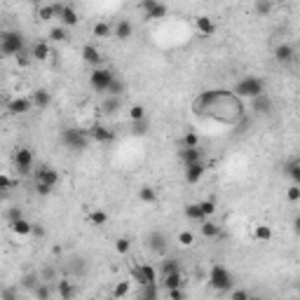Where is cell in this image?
I'll return each mask as SVG.
<instances>
[{"mask_svg":"<svg viewBox=\"0 0 300 300\" xmlns=\"http://www.w3.org/2000/svg\"><path fill=\"white\" fill-rule=\"evenodd\" d=\"M113 33H115L117 40H129L131 33H134V26H131V21H127V19H120V21L113 26Z\"/></svg>","mask_w":300,"mask_h":300,"instance_id":"cell-17","label":"cell"},{"mask_svg":"<svg viewBox=\"0 0 300 300\" xmlns=\"http://www.w3.org/2000/svg\"><path fill=\"white\" fill-rule=\"evenodd\" d=\"M129 289H131L129 282H117L115 289H113V293H110V298H113V300H122V298H127Z\"/></svg>","mask_w":300,"mask_h":300,"instance_id":"cell-34","label":"cell"},{"mask_svg":"<svg viewBox=\"0 0 300 300\" xmlns=\"http://www.w3.org/2000/svg\"><path fill=\"white\" fill-rule=\"evenodd\" d=\"M0 300H19V296H16L14 289H2V293H0Z\"/></svg>","mask_w":300,"mask_h":300,"instance_id":"cell-53","label":"cell"},{"mask_svg":"<svg viewBox=\"0 0 300 300\" xmlns=\"http://www.w3.org/2000/svg\"><path fill=\"white\" fill-rule=\"evenodd\" d=\"M197 207H200V211H202V216H204V218H211V216L216 214V204L211 200H202V202H197Z\"/></svg>","mask_w":300,"mask_h":300,"instance_id":"cell-38","label":"cell"},{"mask_svg":"<svg viewBox=\"0 0 300 300\" xmlns=\"http://www.w3.org/2000/svg\"><path fill=\"white\" fill-rule=\"evenodd\" d=\"M209 286L214 289V291H232L235 289V277H232V272L225 265L221 263H214L211 268H209Z\"/></svg>","mask_w":300,"mask_h":300,"instance_id":"cell-1","label":"cell"},{"mask_svg":"<svg viewBox=\"0 0 300 300\" xmlns=\"http://www.w3.org/2000/svg\"><path fill=\"white\" fill-rule=\"evenodd\" d=\"M87 136H89V141H96V143H110V141H115V131H110L106 124L94 122L87 129Z\"/></svg>","mask_w":300,"mask_h":300,"instance_id":"cell-7","label":"cell"},{"mask_svg":"<svg viewBox=\"0 0 300 300\" xmlns=\"http://www.w3.org/2000/svg\"><path fill=\"white\" fill-rule=\"evenodd\" d=\"M14 181H12V178L9 176H5V174H0V193H5V190H12V188H14Z\"/></svg>","mask_w":300,"mask_h":300,"instance_id":"cell-48","label":"cell"},{"mask_svg":"<svg viewBox=\"0 0 300 300\" xmlns=\"http://www.w3.org/2000/svg\"><path fill=\"white\" fill-rule=\"evenodd\" d=\"M148 247H150V251L162 254V251L167 249V237H164V232H150V235H148Z\"/></svg>","mask_w":300,"mask_h":300,"instance_id":"cell-18","label":"cell"},{"mask_svg":"<svg viewBox=\"0 0 300 300\" xmlns=\"http://www.w3.org/2000/svg\"><path fill=\"white\" fill-rule=\"evenodd\" d=\"M254 7H256V12H258V14H268L270 9H272V2H256Z\"/></svg>","mask_w":300,"mask_h":300,"instance_id":"cell-56","label":"cell"},{"mask_svg":"<svg viewBox=\"0 0 300 300\" xmlns=\"http://www.w3.org/2000/svg\"><path fill=\"white\" fill-rule=\"evenodd\" d=\"M59 21H61L63 28L77 26V21H80V16H77L75 7H73V5H63V12H61V16H59Z\"/></svg>","mask_w":300,"mask_h":300,"instance_id":"cell-16","label":"cell"},{"mask_svg":"<svg viewBox=\"0 0 300 300\" xmlns=\"http://www.w3.org/2000/svg\"><path fill=\"white\" fill-rule=\"evenodd\" d=\"M162 284L167 291H174V289H183V275L181 272H174V275H167L162 277Z\"/></svg>","mask_w":300,"mask_h":300,"instance_id":"cell-22","label":"cell"},{"mask_svg":"<svg viewBox=\"0 0 300 300\" xmlns=\"http://www.w3.org/2000/svg\"><path fill=\"white\" fill-rule=\"evenodd\" d=\"M31 235L33 237H45V228H42V225H38V223H33V230H31Z\"/></svg>","mask_w":300,"mask_h":300,"instance_id":"cell-58","label":"cell"},{"mask_svg":"<svg viewBox=\"0 0 300 300\" xmlns=\"http://www.w3.org/2000/svg\"><path fill=\"white\" fill-rule=\"evenodd\" d=\"M33 108L31 99H23V96H16V99H12L7 103V113L9 115H26L28 110Z\"/></svg>","mask_w":300,"mask_h":300,"instance_id":"cell-12","label":"cell"},{"mask_svg":"<svg viewBox=\"0 0 300 300\" xmlns=\"http://www.w3.org/2000/svg\"><path fill=\"white\" fill-rule=\"evenodd\" d=\"M254 239L256 242H270V239H272V228H270V225H256Z\"/></svg>","mask_w":300,"mask_h":300,"instance_id":"cell-31","label":"cell"},{"mask_svg":"<svg viewBox=\"0 0 300 300\" xmlns=\"http://www.w3.org/2000/svg\"><path fill=\"white\" fill-rule=\"evenodd\" d=\"M31 59H33V56H31V54H28V52H26V49H23V52H19V54H16V61L21 63V66H28V63H31Z\"/></svg>","mask_w":300,"mask_h":300,"instance_id":"cell-55","label":"cell"},{"mask_svg":"<svg viewBox=\"0 0 300 300\" xmlns=\"http://www.w3.org/2000/svg\"><path fill=\"white\" fill-rule=\"evenodd\" d=\"M249 300H263V298H261V296H251V298H249Z\"/></svg>","mask_w":300,"mask_h":300,"instance_id":"cell-59","label":"cell"},{"mask_svg":"<svg viewBox=\"0 0 300 300\" xmlns=\"http://www.w3.org/2000/svg\"><path fill=\"white\" fill-rule=\"evenodd\" d=\"M129 120H131V122H141V120H146V108H143V106H131Z\"/></svg>","mask_w":300,"mask_h":300,"instance_id":"cell-42","label":"cell"},{"mask_svg":"<svg viewBox=\"0 0 300 300\" xmlns=\"http://www.w3.org/2000/svg\"><path fill=\"white\" fill-rule=\"evenodd\" d=\"M61 143L73 153H82L87 146H89V136H87V129H80V127H66L61 129Z\"/></svg>","mask_w":300,"mask_h":300,"instance_id":"cell-3","label":"cell"},{"mask_svg":"<svg viewBox=\"0 0 300 300\" xmlns=\"http://www.w3.org/2000/svg\"><path fill=\"white\" fill-rule=\"evenodd\" d=\"M251 298V293L247 291V289H235V291L230 293V300H249Z\"/></svg>","mask_w":300,"mask_h":300,"instance_id":"cell-51","label":"cell"},{"mask_svg":"<svg viewBox=\"0 0 300 300\" xmlns=\"http://www.w3.org/2000/svg\"><path fill=\"white\" fill-rule=\"evenodd\" d=\"M115 251L120 256H127L131 251V242L127 237H120V239H115Z\"/></svg>","mask_w":300,"mask_h":300,"instance_id":"cell-41","label":"cell"},{"mask_svg":"<svg viewBox=\"0 0 300 300\" xmlns=\"http://www.w3.org/2000/svg\"><path fill=\"white\" fill-rule=\"evenodd\" d=\"M275 59H277L279 63H293L296 61V49H293V45L282 42V45L275 49Z\"/></svg>","mask_w":300,"mask_h":300,"instance_id":"cell-14","label":"cell"},{"mask_svg":"<svg viewBox=\"0 0 300 300\" xmlns=\"http://www.w3.org/2000/svg\"><path fill=\"white\" fill-rule=\"evenodd\" d=\"M181 162L185 167L188 164H195V162H204V150L202 148H181Z\"/></svg>","mask_w":300,"mask_h":300,"instance_id":"cell-13","label":"cell"},{"mask_svg":"<svg viewBox=\"0 0 300 300\" xmlns=\"http://www.w3.org/2000/svg\"><path fill=\"white\" fill-rule=\"evenodd\" d=\"M148 129H150L148 117H146V120H141V122H131V134H134V136H146Z\"/></svg>","mask_w":300,"mask_h":300,"instance_id":"cell-39","label":"cell"},{"mask_svg":"<svg viewBox=\"0 0 300 300\" xmlns=\"http://www.w3.org/2000/svg\"><path fill=\"white\" fill-rule=\"evenodd\" d=\"M89 223L96 225V228H103V225L108 223V214L101 211V209H94L92 214H89Z\"/></svg>","mask_w":300,"mask_h":300,"instance_id":"cell-35","label":"cell"},{"mask_svg":"<svg viewBox=\"0 0 300 300\" xmlns=\"http://www.w3.org/2000/svg\"><path fill=\"white\" fill-rule=\"evenodd\" d=\"M21 284L26 286V289H31V291H33V289H35V286L40 284V277H38V275H26Z\"/></svg>","mask_w":300,"mask_h":300,"instance_id":"cell-49","label":"cell"},{"mask_svg":"<svg viewBox=\"0 0 300 300\" xmlns=\"http://www.w3.org/2000/svg\"><path fill=\"white\" fill-rule=\"evenodd\" d=\"M33 178H35V183L49 185V188L59 185V171L54 169V167H49V164H40L38 169H35V174H33Z\"/></svg>","mask_w":300,"mask_h":300,"instance_id":"cell-6","label":"cell"},{"mask_svg":"<svg viewBox=\"0 0 300 300\" xmlns=\"http://www.w3.org/2000/svg\"><path fill=\"white\" fill-rule=\"evenodd\" d=\"M284 174L286 176H291L293 185H298L300 183V160L298 157H291V160L284 164Z\"/></svg>","mask_w":300,"mask_h":300,"instance_id":"cell-21","label":"cell"},{"mask_svg":"<svg viewBox=\"0 0 300 300\" xmlns=\"http://www.w3.org/2000/svg\"><path fill=\"white\" fill-rule=\"evenodd\" d=\"M174 272H181V263H178L176 258H167V261H162V265H160V275H162V277L174 275Z\"/></svg>","mask_w":300,"mask_h":300,"instance_id":"cell-25","label":"cell"},{"mask_svg":"<svg viewBox=\"0 0 300 300\" xmlns=\"http://www.w3.org/2000/svg\"><path fill=\"white\" fill-rule=\"evenodd\" d=\"M124 89H127V85H124V80L120 75H115V80H113V85H110V89H108V96H115V99H120L124 94Z\"/></svg>","mask_w":300,"mask_h":300,"instance_id":"cell-32","label":"cell"},{"mask_svg":"<svg viewBox=\"0 0 300 300\" xmlns=\"http://www.w3.org/2000/svg\"><path fill=\"white\" fill-rule=\"evenodd\" d=\"M286 197H289V202H293V204H296V202L300 200V188H298V185H291V188L286 190Z\"/></svg>","mask_w":300,"mask_h":300,"instance_id":"cell-52","label":"cell"},{"mask_svg":"<svg viewBox=\"0 0 300 300\" xmlns=\"http://www.w3.org/2000/svg\"><path fill=\"white\" fill-rule=\"evenodd\" d=\"M9 230L14 232V235H19V237H28L33 230V223L28 221V218H19V221H14V223H9Z\"/></svg>","mask_w":300,"mask_h":300,"instance_id":"cell-20","label":"cell"},{"mask_svg":"<svg viewBox=\"0 0 300 300\" xmlns=\"http://www.w3.org/2000/svg\"><path fill=\"white\" fill-rule=\"evenodd\" d=\"M178 244H181V247H193V244H195V235L190 230L178 232Z\"/></svg>","mask_w":300,"mask_h":300,"instance_id":"cell-44","label":"cell"},{"mask_svg":"<svg viewBox=\"0 0 300 300\" xmlns=\"http://www.w3.org/2000/svg\"><path fill=\"white\" fill-rule=\"evenodd\" d=\"M141 9L146 12V19H164L167 16V5L164 2H157V0H146L141 2Z\"/></svg>","mask_w":300,"mask_h":300,"instance_id":"cell-9","label":"cell"},{"mask_svg":"<svg viewBox=\"0 0 300 300\" xmlns=\"http://www.w3.org/2000/svg\"><path fill=\"white\" fill-rule=\"evenodd\" d=\"M204 174H207V162H195V164L185 167V181L188 183H200Z\"/></svg>","mask_w":300,"mask_h":300,"instance_id":"cell-10","label":"cell"},{"mask_svg":"<svg viewBox=\"0 0 300 300\" xmlns=\"http://www.w3.org/2000/svg\"><path fill=\"white\" fill-rule=\"evenodd\" d=\"M33 153L31 148H16L14 150V167L19 169V174H28L33 169Z\"/></svg>","mask_w":300,"mask_h":300,"instance_id":"cell-8","label":"cell"},{"mask_svg":"<svg viewBox=\"0 0 300 300\" xmlns=\"http://www.w3.org/2000/svg\"><path fill=\"white\" fill-rule=\"evenodd\" d=\"M33 296H35L38 300H49V298H52V289H49L47 282H40V284L33 289Z\"/></svg>","mask_w":300,"mask_h":300,"instance_id":"cell-36","label":"cell"},{"mask_svg":"<svg viewBox=\"0 0 300 300\" xmlns=\"http://www.w3.org/2000/svg\"><path fill=\"white\" fill-rule=\"evenodd\" d=\"M265 94V80L256 75H247L242 77L237 85H235V96H242V99H258Z\"/></svg>","mask_w":300,"mask_h":300,"instance_id":"cell-2","label":"cell"},{"mask_svg":"<svg viewBox=\"0 0 300 300\" xmlns=\"http://www.w3.org/2000/svg\"><path fill=\"white\" fill-rule=\"evenodd\" d=\"M49 101H52V96H49L47 89H35L33 96H31V103L35 108H47V106H49Z\"/></svg>","mask_w":300,"mask_h":300,"instance_id":"cell-24","label":"cell"},{"mask_svg":"<svg viewBox=\"0 0 300 300\" xmlns=\"http://www.w3.org/2000/svg\"><path fill=\"white\" fill-rule=\"evenodd\" d=\"M254 108L258 110V113H272V101H270L268 94H263V96H258V99H254Z\"/></svg>","mask_w":300,"mask_h":300,"instance_id":"cell-29","label":"cell"},{"mask_svg":"<svg viewBox=\"0 0 300 300\" xmlns=\"http://www.w3.org/2000/svg\"><path fill=\"white\" fill-rule=\"evenodd\" d=\"M120 106H122V103H120V99H115V96H108V99L101 103V110H103L106 115H113V113H117V110H120Z\"/></svg>","mask_w":300,"mask_h":300,"instance_id":"cell-33","label":"cell"},{"mask_svg":"<svg viewBox=\"0 0 300 300\" xmlns=\"http://www.w3.org/2000/svg\"><path fill=\"white\" fill-rule=\"evenodd\" d=\"M49 38L54 42H63V40H68V31L63 28V26H54L52 31H49Z\"/></svg>","mask_w":300,"mask_h":300,"instance_id":"cell-40","label":"cell"},{"mask_svg":"<svg viewBox=\"0 0 300 300\" xmlns=\"http://www.w3.org/2000/svg\"><path fill=\"white\" fill-rule=\"evenodd\" d=\"M167 296H169V300H185L183 289H174V291H167Z\"/></svg>","mask_w":300,"mask_h":300,"instance_id":"cell-57","label":"cell"},{"mask_svg":"<svg viewBox=\"0 0 300 300\" xmlns=\"http://www.w3.org/2000/svg\"><path fill=\"white\" fill-rule=\"evenodd\" d=\"M31 56L33 59H38V61H45V59H49V42H45V40H40V42H35L31 49Z\"/></svg>","mask_w":300,"mask_h":300,"instance_id":"cell-23","label":"cell"},{"mask_svg":"<svg viewBox=\"0 0 300 300\" xmlns=\"http://www.w3.org/2000/svg\"><path fill=\"white\" fill-rule=\"evenodd\" d=\"M113 33V26L106 21H96L94 23V38H108Z\"/></svg>","mask_w":300,"mask_h":300,"instance_id":"cell-37","label":"cell"},{"mask_svg":"<svg viewBox=\"0 0 300 300\" xmlns=\"http://www.w3.org/2000/svg\"><path fill=\"white\" fill-rule=\"evenodd\" d=\"M143 293H141V300H157V284H148L141 286Z\"/></svg>","mask_w":300,"mask_h":300,"instance_id":"cell-43","label":"cell"},{"mask_svg":"<svg viewBox=\"0 0 300 300\" xmlns=\"http://www.w3.org/2000/svg\"><path fill=\"white\" fill-rule=\"evenodd\" d=\"M195 26H197V31L202 33V35H214L216 33V23H214V19L211 16H197L195 19Z\"/></svg>","mask_w":300,"mask_h":300,"instance_id":"cell-19","label":"cell"},{"mask_svg":"<svg viewBox=\"0 0 300 300\" xmlns=\"http://www.w3.org/2000/svg\"><path fill=\"white\" fill-rule=\"evenodd\" d=\"M19 218H23V211L19 207H12L7 209V223H14V221H19Z\"/></svg>","mask_w":300,"mask_h":300,"instance_id":"cell-50","label":"cell"},{"mask_svg":"<svg viewBox=\"0 0 300 300\" xmlns=\"http://www.w3.org/2000/svg\"><path fill=\"white\" fill-rule=\"evenodd\" d=\"M139 200L143 202V204H155V202H157V190L150 188V185H143L139 190Z\"/></svg>","mask_w":300,"mask_h":300,"instance_id":"cell-27","label":"cell"},{"mask_svg":"<svg viewBox=\"0 0 300 300\" xmlns=\"http://www.w3.org/2000/svg\"><path fill=\"white\" fill-rule=\"evenodd\" d=\"M26 40L19 31H0V54L2 56H16L26 49Z\"/></svg>","mask_w":300,"mask_h":300,"instance_id":"cell-4","label":"cell"},{"mask_svg":"<svg viewBox=\"0 0 300 300\" xmlns=\"http://www.w3.org/2000/svg\"><path fill=\"white\" fill-rule=\"evenodd\" d=\"M139 265H141V272H143V279H146V286L157 284V270H155L150 263H139Z\"/></svg>","mask_w":300,"mask_h":300,"instance_id":"cell-28","label":"cell"},{"mask_svg":"<svg viewBox=\"0 0 300 300\" xmlns=\"http://www.w3.org/2000/svg\"><path fill=\"white\" fill-rule=\"evenodd\" d=\"M200 230H202V235H204L207 239H214V237L221 235V228H218L214 221H204V223L200 225Z\"/></svg>","mask_w":300,"mask_h":300,"instance_id":"cell-30","label":"cell"},{"mask_svg":"<svg viewBox=\"0 0 300 300\" xmlns=\"http://www.w3.org/2000/svg\"><path fill=\"white\" fill-rule=\"evenodd\" d=\"M293 300H298V298H293Z\"/></svg>","mask_w":300,"mask_h":300,"instance_id":"cell-61","label":"cell"},{"mask_svg":"<svg viewBox=\"0 0 300 300\" xmlns=\"http://www.w3.org/2000/svg\"><path fill=\"white\" fill-rule=\"evenodd\" d=\"M183 214H185V218H188V221H195V223H204V221H207V218L202 216L200 207H197V202H195V204H188Z\"/></svg>","mask_w":300,"mask_h":300,"instance_id":"cell-26","label":"cell"},{"mask_svg":"<svg viewBox=\"0 0 300 300\" xmlns=\"http://www.w3.org/2000/svg\"><path fill=\"white\" fill-rule=\"evenodd\" d=\"M129 275H131V279H134V282H136L139 286H146V279H143L141 265H131V268H129Z\"/></svg>","mask_w":300,"mask_h":300,"instance_id":"cell-45","label":"cell"},{"mask_svg":"<svg viewBox=\"0 0 300 300\" xmlns=\"http://www.w3.org/2000/svg\"><path fill=\"white\" fill-rule=\"evenodd\" d=\"M38 16L42 19V21H49V19H54L52 5H38Z\"/></svg>","mask_w":300,"mask_h":300,"instance_id":"cell-47","label":"cell"},{"mask_svg":"<svg viewBox=\"0 0 300 300\" xmlns=\"http://www.w3.org/2000/svg\"><path fill=\"white\" fill-rule=\"evenodd\" d=\"M80 54H82V61L89 63V66H94V68H96V66L101 63V52H99V47H94L92 42L82 47V52H80Z\"/></svg>","mask_w":300,"mask_h":300,"instance_id":"cell-15","label":"cell"},{"mask_svg":"<svg viewBox=\"0 0 300 300\" xmlns=\"http://www.w3.org/2000/svg\"><path fill=\"white\" fill-rule=\"evenodd\" d=\"M0 108H2V103H0Z\"/></svg>","mask_w":300,"mask_h":300,"instance_id":"cell-60","label":"cell"},{"mask_svg":"<svg viewBox=\"0 0 300 300\" xmlns=\"http://www.w3.org/2000/svg\"><path fill=\"white\" fill-rule=\"evenodd\" d=\"M113 80H115V73H113V70L103 68V66H96V68L92 70V75H89V85H92L94 92H106L108 94Z\"/></svg>","mask_w":300,"mask_h":300,"instance_id":"cell-5","label":"cell"},{"mask_svg":"<svg viewBox=\"0 0 300 300\" xmlns=\"http://www.w3.org/2000/svg\"><path fill=\"white\" fill-rule=\"evenodd\" d=\"M183 148H200V139H197V134L188 131V134L183 136Z\"/></svg>","mask_w":300,"mask_h":300,"instance_id":"cell-46","label":"cell"},{"mask_svg":"<svg viewBox=\"0 0 300 300\" xmlns=\"http://www.w3.org/2000/svg\"><path fill=\"white\" fill-rule=\"evenodd\" d=\"M54 188H49V185H42V183H35V193L40 195V197H47V195H52Z\"/></svg>","mask_w":300,"mask_h":300,"instance_id":"cell-54","label":"cell"},{"mask_svg":"<svg viewBox=\"0 0 300 300\" xmlns=\"http://www.w3.org/2000/svg\"><path fill=\"white\" fill-rule=\"evenodd\" d=\"M56 293H59V298L61 300H73L77 296V286H75V282L73 279H59L56 282Z\"/></svg>","mask_w":300,"mask_h":300,"instance_id":"cell-11","label":"cell"}]
</instances>
